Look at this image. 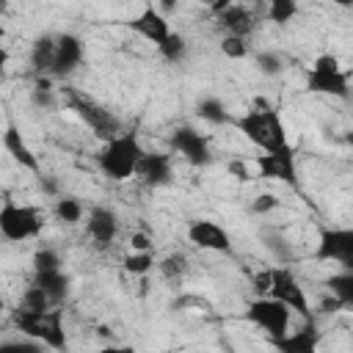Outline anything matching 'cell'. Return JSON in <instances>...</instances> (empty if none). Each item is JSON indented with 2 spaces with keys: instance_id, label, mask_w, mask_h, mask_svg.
I'll use <instances>...</instances> for the list:
<instances>
[{
  "instance_id": "6da1fadb",
  "label": "cell",
  "mask_w": 353,
  "mask_h": 353,
  "mask_svg": "<svg viewBox=\"0 0 353 353\" xmlns=\"http://www.w3.org/2000/svg\"><path fill=\"white\" fill-rule=\"evenodd\" d=\"M251 146H256L259 152H276L281 146H287V127L281 121V113L268 102V99H256L254 108H248L245 113L234 116L232 124Z\"/></svg>"
},
{
  "instance_id": "7a4b0ae2",
  "label": "cell",
  "mask_w": 353,
  "mask_h": 353,
  "mask_svg": "<svg viewBox=\"0 0 353 353\" xmlns=\"http://www.w3.org/2000/svg\"><path fill=\"white\" fill-rule=\"evenodd\" d=\"M143 146L135 130H124L110 141H102L99 152H97V165L102 171V176H108L110 182H127L135 179L138 163L143 157Z\"/></svg>"
},
{
  "instance_id": "3957f363",
  "label": "cell",
  "mask_w": 353,
  "mask_h": 353,
  "mask_svg": "<svg viewBox=\"0 0 353 353\" xmlns=\"http://www.w3.org/2000/svg\"><path fill=\"white\" fill-rule=\"evenodd\" d=\"M14 328L28 336L41 342L50 350H63L66 347V331H63V309L61 306H50L44 312H25V309H14L11 314Z\"/></svg>"
},
{
  "instance_id": "277c9868",
  "label": "cell",
  "mask_w": 353,
  "mask_h": 353,
  "mask_svg": "<svg viewBox=\"0 0 353 353\" xmlns=\"http://www.w3.org/2000/svg\"><path fill=\"white\" fill-rule=\"evenodd\" d=\"M63 102H66V108H69L99 141H110V138H116L119 132H124L121 119H119L110 108H105L102 102H97L94 97H88V94L72 88V85H66V88H63Z\"/></svg>"
},
{
  "instance_id": "5b68a950",
  "label": "cell",
  "mask_w": 353,
  "mask_h": 353,
  "mask_svg": "<svg viewBox=\"0 0 353 353\" xmlns=\"http://www.w3.org/2000/svg\"><path fill=\"white\" fill-rule=\"evenodd\" d=\"M306 91L323 94V97H336V99L350 97V80H347V72L342 69L336 55L323 52L312 61V66L306 72Z\"/></svg>"
},
{
  "instance_id": "8992f818",
  "label": "cell",
  "mask_w": 353,
  "mask_h": 353,
  "mask_svg": "<svg viewBox=\"0 0 353 353\" xmlns=\"http://www.w3.org/2000/svg\"><path fill=\"white\" fill-rule=\"evenodd\" d=\"M44 229V215L33 204H17L11 199L3 201L0 207V234L8 243H22L30 237H39Z\"/></svg>"
},
{
  "instance_id": "52a82bcc",
  "label": "cell",
  "mask_w": 353,
  "mask_h": 353,
  "mask_svg": "<svg viewBox=\"0 0 353 353\" xmlns=\"http://www.w3.org/2000/svg\"><path fill=\"white\" fill-rule=\"evenodd\" d=\"M243 314H245L248 323H254L259 331H265L268 339L287 334L290 320H292V309L284 301L273 298V295H256V298H251Z\"/></svg>"
},
{
  "instance_id": "ba28073f",
  "label": "cell",
  "mask_w": 353,
  "mask_h": 353,
  "mask_svg": "<svg viewBox=\"0 0 353 353\" xmlns=\"http://www.w3.org/2000/svg\"><path fill=\"white\" fill-rule=\"evenodd\" d=\"M168 143H171V149H174L185 163H190L193 168H204V165L212 163L210 141H207L196 127H190V124L174 127L171 135H168Z\"/></svg>"
},
{
  "instance_id": "9c48e42d",
  "label": "cell",
  "mask_w": 353,
  "mask_h": 353,
  "mask_svg": "<svg viewBox=\"0 0 353 353\" xmlns=\"http://www.w3.org/2000/svg\"><path fill=\"white\" fill-rule=\"evenodd\" d=\"M270 270H273V281H270V292L268 295L284 301L292 309V314L303 317L306 323L314 320L312 306H309V298H306V290L301 287V281L295 279V273L290 268H270Z\"/></svg>"
},
{
  "instance_id": "30bf717a",
  "label": "cell",
  "mask_w": 353,
  "mask_h": 353,
  "mask_svg": "<svg viewBox=\"0 0 353 353\" xmlns=\"http://www.w3.org/2000/svg\"><path fill=\"white\" fill-rule=\"evenodd\" d=\"M256 176L262 179H276V182H287L290 188H298V160H295V149L287 143L276 152H262L256 154Z\"/></svg>"
},
{
  "instance_id": "8fae6325",
  "label": "cell",
  "mask_w": 353,
  "mask_h": 353,
  "mask_svg": "<svg viewBox=\"0 0 353 353\" xmlns=\"http://www.w3.org/2000/svg\"><path fill=\"white\" fill-rule=\"evenodd\" d=\"M127 28H130L135 36H141L143 41L154 44V47H160V44L171 36L168 17H165V14L160 11V6H154V3H146L132 19H127Z\"/></svg>"
},
{
  "instance_id": "7c38bea8",
  "label": "cell",
  "mask_w": 353,
  "mask_h": 353,
  "mask_svg": "<svg viewBox=\"0 0 353 353\" xmlns=\"http://www.w3.org/2000/svg\"><path fill=\"white\" fill-rule=\"evenodd\" d=\"M188 240L199 251H212V254H232V248H234L232 245V234L221 223H215L210 218L193 221L188 226Z\"/></svg>"
},
{
  "instance_id": "4fadbf2b",
  "label": "cell",
  "mask_w": 353,
  "mask_h": 353,
  "mask_svg": "<svg viewBox=\"0 0 353 353\" xmlns=\"http://www.w3.org/2000/svg\"><path fill=\"white\" fill-rule=\"evenodd\" d=\"M353 254V229L347 226H331L323 229L317 237V248H314V259L320 262H345Z\"/></svg>"
},
{
  "instance_id": "5bb4252c",
  "label": "cell",
  "mask_w": 353,
  "mask_h": 353,
  "mask_svg": "<svg viewBox=\"0 0 353 353\" xmlns=\"http://www.w3.org/2000/svg\"><path fill=\"white\" fill-rule=\"evenodd\" d=\"M85 58V44L77 33H58V50H55V63L50 77L52 80H66L69 74L77 72V66Z\"/></svg>"
},
{
  "instance_id": "9a60e30c",
  "label": "cell",
  "mask_w": 353,
  "mask_h": 353,
  "mask_svg": "<svg viewBox=\"0 0 353 353\" xmlns=\"http://www.w3.org/2000/svg\"><path fill=\"white\" fill-rule=\"evenodd\" d=\"M135 179L143 188H165L174 179V165H171V154L165 152H143Z\"/></svg>"
},
{
  "instance_id": "2e32d148",
  "label": "cell",
  "mask_w": 353,
  "mask_h": 353,
  "mask_svg": "<svg viewBox=\"0 0 353 353\" xmlns=\"http://www.w3.org/2000/svg\"><path fill=\"white\" fill-rule=\"evenodd\" d=\"M3 149H6V154H8L19 168H25V171H30V174H36V176H44L41 163H39V154L30 149V143L22 138V132H19L14 124H6V130H3Z\"/></svg>"
},
{
  "instance_id": "e0dca14e",
  "label": "cell",
  "mask_w": 353,
  "mask_h": 353,
  "mask_svg": "<svg viewBox=\"0 0 353 353\" xmlns=\"http://www.w3.org/2000/svg\"><path fill=\"white\" fill-rule=\"evenodd\" d=\"M85 234L97 243V245H108L116 240L119 234V215L110 210V207H91L88 215H85Z\"/></svg>"
},
{
  "instance_id": "ac0fdd59",
  "label": "cell",
  "mask_w": 353,
  "mask_h": 353,
  "mask_svg": "<svg viewBox=\"0 0 353 353\" xmlns=\"http://www.w3.org/2000/svg\"><path fill=\"white\" fill-rule=\"evenodd\" d=\"M218 28L223 30V33H229V36H243V39H248L254 30H256V14L248 8V6H243V3H232L226 11H221L218 17Z\"/></svg>"
},
{
  "instance_id": "d6986e66",
  "label": "cell",
  "mask_w": 353,
  "mask_h": 353,
  "mask_svg": "<svg viewBox=\"0 0 353 353\" xmlns=\"http://www.w3.org/2000/svg\"><path fill=\"white\" fill-rule=\"evenodd\" d=\"M268 345L281 350V353H312L320 345V331H317L314 320H309V325H303L301 331L273 336V339H268Z\"/></svg>"
},
{
  "instance_id": "ffe728a7",
  "label": "cell",
  "mask_w": 353,
  "mask_h": 353,
  "mask_svg": "<svg viewBox=\"0 0 353 353\" xmlns=\"http://www.w3.org/2000/svg\"><path fill=\"white\" fill-rule=\"evenodd\" d=\"M55 50H58V36L41 33L30 44V69L36 77H50L52 63H55Z\"/></svg>"
},
{
  "instance_id": "44dd1931",
  "label": "cell",
  "mask_w": 353,
  "mask_h": 353,
  "mask_svg": "<svg viewBox=\"0 0 353 353\" xmlns=\"http://www.w3.org/2000/svg\"><path fill=\"white\" fill-rule=\"evenodd\" d=\"M33 284H39V287L50 295V301H52L55 306H63V301H66V295H69V276L63 273V268H61V270H41V273H33Z\"/></svg>"
},
{
  "instance_id": "7402d4cb",
  "label": "cell",
  "mask_w": 353,
  "mask_h": 353,
  "mask_svg": "<svg viewBox=\"0 0 353 353\" xmlns=\"http://www.w3.org/2000/svg\"><path fill=\"white\" fill-rule=\"evenodd\" d=\"M196 113L199 119H204L207 124H234V116L229 113L226 102L218 97H201L196 102Z\"/></svg>"
},
{
  "instance_id": "603a6c76",
  "label": "cell",
  "mask_w": 353,
  "mask_h": 353,
  "mask_svg": "<svg viewBox=\"0 0 353 353\" xmlns=\"http://www.w3.org/2000/svg\"><path fill=\"white\" fill-rule=\"evenodd\" d=\"M325 287L331 295L339 298L342 309H353V270H342L325 279Z\"/></svg>"
},
{
  "instance_id": "cb8c5ba5",
  "label": "cell",
  "mask_w": 353,
  "mask_h": 353,
  "mask_svg": "<svg viewBox=\"0 0 353 353\" xmlns=\"http://www.w3.org/2000/svg\"><path fill=\"white\" fill-rule=\"evenodd\" d=\"M52 212H55V218H58L61 223H66V226L80 223V221H83V215H85L83 204H80L74 196H58V199H55Z\"/></svg>"
},
{
  "instance_id": "d4e9b609",
  "label": "cell",
  "mask_w": 353,
  "mask_h": 353,
  "mask_svg": "<svg viewBox=\"0 0 353 353\" xmlns=\"http://www.w3.org/2000/svg\"><path fill=\"white\" fill-rule=\"evenodd\" d=\"M298 14V0H265V17L273 25H287Z\"/></svg>"
},
{
  "instance_id": "484cf974",
  "label": "cell",
  "mask_w": 353,
  "mask_h": 353,
  "mask_svg": "<svg viewBox=\"0 0 353 353\" xmlns=\"http://www.w3.org/2000/svg\"><path fill=\"white\" fill-rule=\"evenodd\" d=\"M50 306H55V303H52L50 295H47L39 284H33V281H30V287L19 295V303H17V309H25V312H44V309H50Z\"/></svg>"
},
{
  "instance_id": "4316f807",
  "label": "cell",
  "mask_w": 353,
  "mask_h": 353,
  "mask_svg": "<svg viewBox=\"0 0 353 353\" xmlns=\"http://www.w3.org/2000/svg\"><path fill=\"white\" fill-rule=\"evenodd\" d=\"M188 268H190L188 265V256L185 254H176V251H171L163 259H157V270L163 273V279H171V281L182 279L188 273Z\"/></svg>"
},
{
  "instance_id": "83f0119b",
  "label": "cell",
  "mask_w": 353,
  "mask_h": 353,
  "mask_svg": "<svg viewBox=\"0 0 353 353\" xmlns=\"http://www.w3.org/2000/svg\"><path fill=\"white\" fill-rule=\"evenodd\" d=\"M218 47H221V55L229 58V61H245V58L251 55L248 39H243V36H229V33H223Z\"/></svg>"
},
{
  "instance_id": "f1b7e54d",
  "label": "cell",
  "mask_w": 353,
  "mask_h": 353,
  "mask_svg": "<svg viewBox=\"0 0 353 353\" xmlns=\"http://www.w3.org/2000/svg\"><path fill=\"white\" fill-rule=\"evenodd\" d=\"M121 265H124V270L132 273V276H146L152 268H157V259H154L152 251H132V254H127V256L121 259Z\"/></svg>"
},
{
  "instance_id": "f546056e",
  "label": "cell",
  "mask_w": 353,
  "mask_h": 353,
  "mask_svg": "<svg viewBox=\"0 0 353 353\" xmlns=\"http://www.w3.org/2000/svg\"><path fill=\"white\" fill-rule=\"evenodd\" d=\"M157 52H160L168 63H179V61L185 58V52H188V41H185L182 33H174V30H171V36L157 47Z\"/></svg>"
},
{
  "instance_id": "4dcf8cb0",
  "label": "cell",
  "mask_w": 353,
  "mask_h": 353,
  "mask_svg": "<svg viewBox=\"0 0 353 353\" xmlns=\"http://www.w3.org/2000/svg\"><path fill=\"white\" fill-rule=\"evenodd\" d=\"M256 69L265 77H279L284 72V58L276 50H262V52H256Z\"/></svg>"
},
{
  "instance_id": "1f68e13d",
  "label": "cell",
  "mask_w": 353,
  "mask_h": 353,
  "mask_svg": "<svg viewBox=\"0 0 353 353\" xmlns=\"http://www.w3.org/2000/svg\"><path fill=\"white\" fill-rule=\"evenodd\" d=\"M33 102H36L39 108H52V105H55L52 77H36V83H33Z\"/></svg>"
},
{
  "instance_id": "d6a6232c",
  "label": "cell",
  "mask_w": 353,
  "mask_h": 353,
  "mask_svg": "<svg viewBox=\"0 0 353 353\" xmlns=\"http://www.w3.org/2000/svg\"><path fill=\"white\" fill-rule=\"evenodd\" d=\"M61 256H58V251H52V248H39L36 254H33V273H41V270H61Z\"/></svg>"
},
{
  "instance_id": "836d02e7",
  "label": "cell",
  "mask_w": 353,
  "mask_h": 353,
  "mask_svg": "<svg viewBox=\"0 0 353 353\" xmlns=\"http://www.w3.org/2000/svg\"><path fill=\"white\" fill-rule=\"evenodd\" d=\"M279 204H281V201H279L276 193H259V196L251 201V212H254V215H268V212H273Z\"/></svg>"
},
{
  "instance_id": "e575fe53",
  "label": "cell",
  "mask_w": 353,
  "mask_h": 353,
  "mask_svg": "<svg viewBox=\"0 0 353 353\" xmlns=\"http://www.w3.org/2000/svg\"><path fill=\"white\" fill-rule=\"evenodd\" d=\"M270 281H273V270H270V268L259 270V273L254 276V292H256V295H268V292H270Z\"/></svg>"
},
{
  "instance_id": "d590c367",
  "label": "cell",
  "mask_w": 353,
  "mask_h": 353,
  "mask_svg": "<svg viewBox=\"0 0 353 353\" xmlns=\"http://www.w3.org/2000/svg\"><path fill=\"white\" fill-rule=\"evenodd\" d=\"M226 168H229V174H232L234 179H240V182H248V179H254V176H251V171H248V165H245L243 160H232Z\"/></svg>"
},
{
  "instance_id": "8d00e7d4",
  "label": "cell",
  "mask_w": 353,
  "mask_h": 353,
  "mask_svg": "<svg viewBox=\"0 0 353 353\" xmlns=\"http://www.w3.org/2000/svg\"><path fill=\"white\" fill-rule=\"evenodd\" d=\"M130 248L132 251H152V240L146 232H132L130 234Z\"/></svg>"
},
{
  "instance_id": "74e56055",
  "label": "cell",
  "mask_w": 353,
  "mask_h": 353,
  "mask_svg": "<svg viewBox=\"0 0 353 353\" xmlns=\"http://www.w3.org/2000/svg\"><path fill=\"white\" fill-rule=\"evenodd\" d=\"M342 309V303H339V298L336 295H331V298H323L320 301V312H325V314H334V312H339Z\"/></svg>"
},
{
  "instance_id": "f35d334b",
  "label": "cell",
  "mask_w": 353,
  "mask_h": 353,
  "mask_svg": "<svg viewBox=\"0 0 353 353\" xmlns=\"http://www.w3.org/2000/svg\"><path fill=\"white\" fill-rule=\"evenodd\" d=\"M232 3H234V0H215V3L210 6V11H212V14L218 17V14H221V11H226V8L232 6Z\"/></svg>"
},
{
  "instance_id": "ab89813d",
  "label": "cell",
  "mask_w": 353,
  "mask_h": 353,
  "mask_svg": "<svg viewBox=\"0 0 353 353\" xmlns=\"http://www.w3.org/2000/svg\"><path fill=\"white\" fill-rule=\"evenodd\" d=\"M176 8V0H160V11L163 14H168V11H174Z\"/></svg>"
},
{
  "instance_id": "60d3db41",
  "label": "cell",
  "mask_w": 353,
  "mask_h": 353,
  "mask_svg": "<svg viewBox=\"0 0 353 353\" xmlns=\"http://www.w3.org/2000/svg\"><path fill=\"white\" fill-rule=\"evenodd\" d=\"M328 3L336 8H353V0H328Z\"/></svg>"
},
{
  "instance_id": "b9f144b4",
  "label": "cell",
  "mask_w": 353,
  "mask_h": 353,
  "mask_svg": "<svg viewBox=\"0 0 353 353\" xmlns=\"http://www.w3.org/2000/svg\"><path fill=\"white\" fill-rule=\"evenodd\" d=\"M342 270H353V254H350V256L342 262Z\"/></svg>"
},
{
  "instance_id": "7bdbcfd3",
  "label": "cell",
  "mask_w": 353,
  "mask_h": 353,
  "mask_svg": "<svg viewBox=\"0 0 353 353\" xmlns=\"http://www.w3.org/2000/svg\"><path fill=\"white\" fill-rule=\"evenodd\" d=\"M199 3H204V6H212V3H215V0H199Z\"/></svg>"
}]
</instances>
